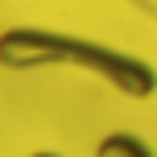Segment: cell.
<instances>
[{
	"label": "cell",
	"instance_id": "cell-1",
	"mask_svg": "<svg viewBox=\"0 0 157 157\" xmlns=\"http://www.w3.org/2000/svg\"><path fill=\"white\" fill-rule=\"evenodd\" d=\"M0 66L4 71H41V66H75L95 75L120 91L124 99H149L157 91V66L128 50L103 46L91 37L41 29V25H13L0 33Z\"/></svg>",
	"mask_w": 157,
	"mask_h": 157
},
{
	"label": "cell",
	"instance_id": "cell-3",
	"mask_svg": "<svg viewBox=\"0 0 157 157\" xmlns=\"http://www.w3.org/2000/svg\"><path fill=\"white\" fill-rule=\"evenodd\" d=\"M29 157H66V153H58V149H33Z\"/></svg>",
	"mask_w": 157,
	"mask_h": 157
},
{
	"label": "cell",
	"instance_id": "cell-2",
	"mask_svg": "<svg viewBox=\"0 0 157 157\" xmlns=\"http://www.w3.org/2000/svg\"><path fill=\"white\" fill-rule=\"evenodd\" d=\"M91 157H157V153H153V145L145 141V136L116 128V132H103L99 141H95V153Z\"/></svg>",
	"mask_w": 157,
	"mask_h": 157
}]
</instances>
